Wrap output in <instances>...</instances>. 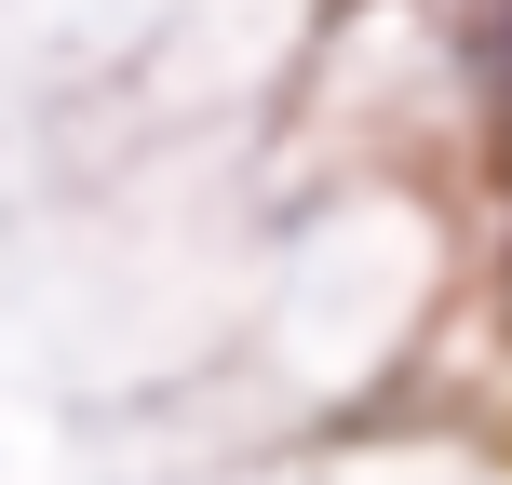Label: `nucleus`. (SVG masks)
I'll return each mask as SVG.
<instances>
[{
	"label": "nucleus",
	"mask_w": 512,
	"mask_h": 485,
	"mask_svg": "<svg viewBox=\"0 0 512 485\" xmlns=\"http://www.w3.org/2000/svg\"><path fill=\"white\" fill-rule=\"evenodd\" d=\"M499 324H512V216H499Z\"/></svg>",
	"instance_id": "nucleus-2"
},
{
	"label": "nucleus",
	"mask_w": 512,
	"mask_h": 485,
	"mask_svg": "<svg viewBox=\"0 0 512 485\" xmlns=\"http://www.w3.org/2000/svg\"><path fill=\"white\" fill-rule=\"evenodd\" d=\"M459 95H472V149L512 189V0H459Z\"/></svg>",
	"instance_id": "nucleus-1"
}]
</instances>
